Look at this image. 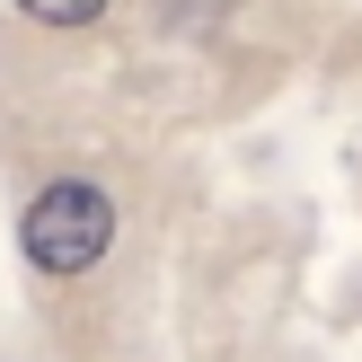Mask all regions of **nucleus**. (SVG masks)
<instances>
[{"label":"nucleus","instance_id":"1","mask_svg":"<svg viewBox=\"0 0 362 362\" xmlns=\"http://www.w3.org/2000/svg\"><path fill=\"white\" fill-rule=\"evenodd\" d=\"M106 239H115V212H106L98 186H45L27 204V257L45 265V274H80V265H98Z\"/></svg>","mask_w":362,"mask_h":362},{"label":"nucleus","instance_id":"2","mask_svg":"<svg viewBox=\"0 0 362 362\" xmlns=\"http://www.w3.org/2000/svg\"><path fill=\"white\" fill-rule=\"evenodd\" d=\"M18 9H27V18H45V27H88L106 0H18Z\"/></svg>","mask_w":362,"mask_h":362}]
</instances>
